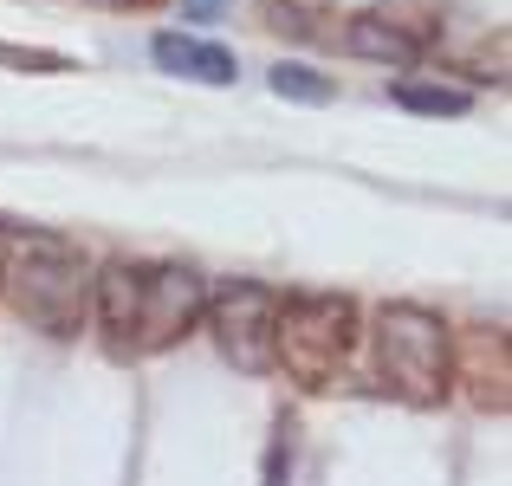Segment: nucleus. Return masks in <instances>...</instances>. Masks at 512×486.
<instances>
[{
  "instance_id": "6",
  "label": "nucleus",
  "mask_w": 512,
  "mask_h": 486,
  "mask_svg": "<svg viewBox=\"0 0 512 486\" xmlns=\"http://www.w3.org/2000/svg\"><path fill=\"white\" fill-rule=\"evenodd\" d=\"M156 65L163 72H182L195 85H234V52L208 46V39H188V33H156Z\"/></svg>"
},
{
  "instance_id": "9",
  "label": "nucleus",
  "mask_w": 512,
  "mask_h": 486,
  "mask_svg": "<svg viewBox=\"0 0 512 486\" xmlns=\"http://www.w3.org/2000/svg\"><path fill=\"white\" fill-rule=\"evenodd\" d=\"M389 98L402 104V111H422V117H467V91L454 85H415V78H402V85H389Z\"/></svg>"
},
{
  "instance_id": "10",
  "label": "nucleus",
  "mask_w": 512,
  "mask_h": 486,
  "mask_svg": "<svg viewBox=\"0 0 512 486\" xmlns=\"http://www.w3.org/2000/svg\"><path fill=\"white\" fill-rule=\"evenodd\" d=\"M273 91L292 104H331V78L305 72V65H273Z\"/></svg>"
},
{
  "instance_id": "4",
  "label": "nucleus",
  "mask_w": 512,
  "mask_h": 486,
  "mask_svg": "<svg viewBox=\"0 0 512 486\" xmlns=\"http://www.w3.org/2000/svg\"><path fill=\"white\" fill-rule=\"evenodd\" d=\"M85 260L78 253H33V260H20V273H13V312H20L33 331H52V337H72L78 318H85Z\"/></svg>"
},
{
  "instance_id": "11",
  "label": "nucleus",
  "mask_w": 512,
  "mask_h": 486,
  "mask_svg": "<svg viewBox=\"0 0 512 486\" xmlns=\"http://www.w3.org/2000/svg\"><path fill=\"white\" fill-rule=\"evenodd\" d=\"M0 65H26V72H65L59 52H26V46H0Z\"/></svg>"
},
{
  "instance_id": "3",
  "label": "nucleus",
  "mask_w": 512,
  "mask_h": 486,
  "mask_svg": "<svg viewBox=\"0 0 512 486\" xmlns=\"http://www.w3.org/2000/svg\"><path fill=\"white\" fill-rule=\"evenodd\" d=\"M201 318H208V331H214V350H221L234 370H247V376L279 370V292L273 286H260V279H227V286L208 292Z\"/></svg>"
},
{
  "instance_id": "13",
  "label": "nucleus",
  "mask_w": 512,
  "mask_h": 486,
  "mask_svg": "<svg viewBox=\"0 0 512 486\" xmlns=\"http://www.w3.org/2000/svg\"><path fill=\"white\" fill-rule=\"evenodd\" d=\"M13 234H26V227L13 221V214H0V240H13Z\"/></svg>"
},
{
  "instance_id": "7",
  "label": "nucleus",
  "mask_w": 512,
  "mask_h": 486,
  "mask_svg": "<svg viewBox=\"0 0 512 486\" xmlns=\"http://www.w3.org/2000/svg\"><path fill=\"white\" fill-rule=\"evenodd\" d=\"M344 46L357 52V59L389 65V72H409V65L422 59V39H409L396 20H383V13H357V20H350V33H344Z\"/></svg>"
},
{
  "instance_id": "8",
  "label": "nucleus",
  "mask_w": 512,
  "mask_h": 486,
  "mask_svg": "<svg viewBox=\"0 0 512 486\" xmlns=\"http://www.w3.org/2000/svg\"><path fill=\"white\" fill-rule=\"evenodd\" d=\"M98 318H104V331H111V344L130 350V318H137V266L130 260H117V266L98 273Z\"/></svg>"
},
{
  "instance_id": "5",
  "label": "nucleus",
  "mask_w": 512,
  "mask_h": 486,
  "mask_svg": "<svg viewBox=\"0 0 512 486\" xmlns=\"http://www.w3.org/2000/svg\"><path fill=\"white\" fill-rule=\"evenodd\" d=\"M208 305L195 266H137V318H130V350H163Z\"/></svg>"
},
{
  "instance_id": "1",
  "label": "nucleus",
  "mask_w": 512,
  "mask_h": 486,
  "mask_svg": "<svg viewBox=\"0 0 512 486\" xmlns=\"http://www.w3.org/2000/svg\"><path fill=\"white\" fill-rule=\"evenodd\" d=\"M350 350H357V312H350V299H331V292L279 299V363H286L305 389L338 383Z\"/></svg>"
},
{
  "instance_id": "14",
  "label": "nucleus",
  "mask_w": 512,
  "mask_h": 486,
  "mask_svg": "<svg viewBox=\"0 0 512 486\" xmlns=\"http://www.w3.org/2000/svg\"><path fill=\"white\" fill-rule=\"evenodd\" d=\"M98 7H124V0H98Z\"/></svg>"
},
{
  "instance_id": "12",
  "label": "nucleus",
  "mask_w": 512,
  "mask_h": 486,
  "mask_svg": "<svg viewBox=\"0 0 512 486\" xmlns=\"http://www.w3.org/2000/svg\"><path fill=\"white\" fill-rule=\"evenodd\" d=\"M221 7H227V0H188V13H195V20H214Z\"/></svg>"
},
{
  "instance_id": "2",
  "label": "nucleus",
  "mask_w": 512,
  "mask_h": 486,
  "mask_svg": "<svg viewBox=\"0 0 512 486\" xmlns=\"http://www.w3.org/2000/svg\"><path fill=\"white\" fill-rule=\"evenodd\" d=\"M376 370L409 402H441L448 389V324L422 305H383L376 312Z\"/></svg>"
}]
</instances>
